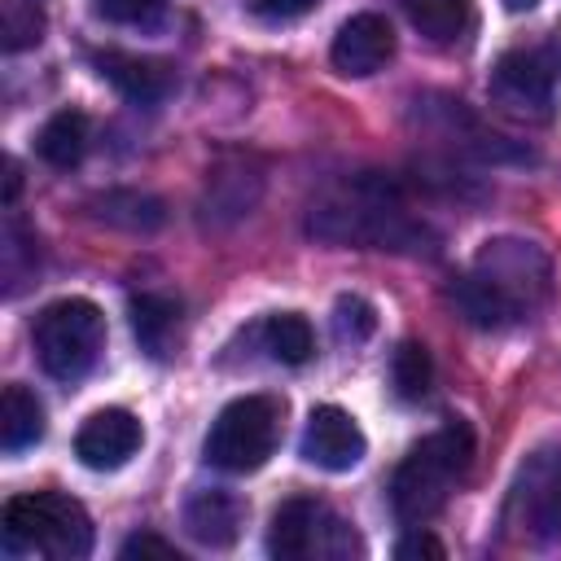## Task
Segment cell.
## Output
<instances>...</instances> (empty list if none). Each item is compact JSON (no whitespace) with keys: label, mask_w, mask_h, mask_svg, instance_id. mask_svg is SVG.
I'll use <instances>...</instances> for the list:
<instances>
[{"label":"cell","mask_w":561,"mask_h":561,"mask_svg":"<svg viewBox=\"0 0 561 561\" xmlns=\"http://www.w3.org/2000/svg\"><path fill=\"white\" fill-rule=\"evenodd\" d=\"M473 465V430L469 421H443L430 438H421L394 469L390 482V508L403 526H425L434 513H443V504L451 500V491L460 486V478Z\"/></svg>","instance_id":"6da1fadb"},{"label":"cell","mask_w":561,"mask_h":561,"mask_svg":"<svg viewBox=\"0 0 561 561\" xmlns=\"http://www.w3.org/2000/svg\"><path fill=\"white\" fill-rule=\"evenodd\" d=\"M320 241L333 245H364V250H430V228L421 219H408L386 193L359 184L351 197L320 202L307 224Z\"/></svg>","instance_id":"7a4b0ae2"},{"label":"cell","mask_w":561,"mask_h":561,"mask_svg":"<svg viewBox=\"0 0 561 561\" xmlns=\"http://www.w3.org/2000/svg\"><path fill=\"white\" fill-rule=\"evenodd\" d=\"M4 548L75 561L92 552V517L61 491H31L4 504Z\"/></svg>","instance_id":"3957f363"},{"label":"cell","mask_w":561,"mask_h":561,"mask_svg":"<svg viewBox=\"0 0 561 561\" xmlns=\"http://www.w3.org/2000/svg\"><path fill=\"white\" fill-rule=\"evenodd\" d=\"M105 342V316L88 298H57L35 316V355L48 377L79 381Z\"/></svg>","instance_id":"277c9868"},{"label":"cell","mask_w":561,"mask_h":561,"mask_svg":"<svg viewBox=\"0 0 561 561\" xmlns=\"http://www.w3.org/2000/svg\"><path fill=\"white\" fill-rule=\"evenodd\" d=\"M280 438V403L267 394L232 399L206 434V460L224 473H250L259 469Z\"/></svg>","instance_id":"5b68a950"},{"label":"cell","mask_w":561,"mask_h":561,"mask_svg":"<svg viewBox=\"0 0 561 561\" xmlns=\"http://www.w3.org/2000/svg\"><path fill=\"white\" fill-rule=\"evenodd\" d=\"M267 552L280 561H307V557H346L359 552V539L346 522H337L320 500L294 495L272 513Z\"/></svg>","instance_id":"8992f818"},{"label":"cell","mask_w":561,"mask_h":561,"mask_svg":"<svg viewBox=\"0 0 561 561\" xmlns=\"http://www.w3.org/2000/svg\"><path fill=\"white\" fill-rule=\"evenodd\" d=\"M557 75H561L557 53H548V48H513V53H504L495 61L491 88L517 114H548L552 92H557Z\"/></svg>","instance_id":"52a82bcc"},{"label":"cell","mask_w":561,"mask_h":561,"mask_svg":"<svg viewBox=\"0 0 561 561\" xmlns=\"http://www.w3.org/2000/svg\"><path fill=\"white\" fill-rule=\"evenodd\" d=\"M473 272L482 280H491L517 311L530 307L535 298H543V289H548V259L530 241H486L478 250Z\"/></svg>","instance_id":"ba28073f"},{"label":"cell","mask_w":561,"mask_h":561,"mask_svg":"<svg viewBox=\"0 0 561 561\" xmlns=\"http://www.w3.org/2000/svg\"><path fill=\"white\" fill-rule=\"evenodd\" d=\"M298 451H302L307 465H316L324 473H346V469H355L364 460L368 443H364V430L355 425L351 412H342L337 403H320L307 416Z\"/></svg>","instance_id":"9c48e42d"},{"label":"cell","mask_w":561,"mask_h":561,"mask_svg":"<svg viewBox=\"0 0 561 561\" xmlns=\"http://www.w3.org/2000/svg\"><path fill=\"white\" fill-rule=\"evenodd\" d=\"M145 443V430L140 421L127 412V408H105V412H92L79 434H75V456L96 469V473H110V469H123Z\"/></svg>","instance_id":"30bf717a"},{"label":"cell","mask_w":561,"mask_h":561,"mask_svg":"<svg viewBox=\"0 0 561 561\" xmlns=\"http://www.w3.org/2000/svg\"><path fill=\"white\" fill-rule=\"evenodd\" d=\"M394 57V31L381 13H355L337 26L333 35V48H329V61L337 75H351V79H364V75H377L386 61Z\"/></svg>","instance_id":"8fae6325"},{"label":"cell","mask_w":561,"mask_h":561,"mask_svg":"<svg viewBox=\"0 0 561 561\" xmlns=\"http://www.w3.org/2000/svg\"><path fill=\"white\" fill-rule=\"evenodd\" d=\"M96 70L136 105H153V101H162L171 92V70L162 61H153V57H136V53L110 48V53H96Z\"/></svg>","instance_id":"7c38bea8"},{"label":"cell","mask_w":561,"mask_h":561,"mask_svg":"<svg viewBox=\"0 0 561 561\" xmlns=\"http://www.w3.org/2000/svg\"><path fill=\"white\" fill-rule=\"evenodd\" d=\"M241 517H245V504L232 491H197L184 504V530L202 548H228L241 535Z\"/></svg>","instance_id":"4fadbf2b"},{"label":"cell","mask_w":561,"mask_h":561,"mask_svg":"<svg viewBox=\"0 0 561 561\" xmlns=\"http://www.w3.org/2000/svg\"><path fill=\"white\" fill-rule=\"evenodd\" d=\"M127 311H131V333H136V342H140L153 359L171 355V342H175V329H180V302L167 298V294H140V298H131Z\"/></svg>","instance_id":"5bb4252c"},{"label":"cell","mask_w":561,"mask_h":561,"mask_svg":"<svg viewBox=\"0 0 561 561\" xmlns=\"http://www.w3.org/2000/svg\"><path fill=\"white\" fill-rule=\"evenodd\" d=\"M44 438V403L26 386H4L0 394V447L26 451Z\"/></svg>","instance_id":"9a60e30c"},{"label":"cell","mask_w":561,"mask_h":561,"mask_svg":"<svg viewBox=\"0 0 561 561\" xmlns=\"http://www.w3.org/2000/svg\"><path fill=\"white\" fill-rule=\"evenodd\" d=\"M451 298H456V307L465 311V320L478 324V329H504V324H513V320L522 316V311H517L491 280H482L478 272L460 276V280L451 285Z\"/></svg>","instance_id":"2e32d148"},{"label":"cell","mask_w":561,"mask_h":561,"mask_svg":"<svg viewBox=\"0 0 561 561\" xmlns=\"http://www.w3.org/2000/svg\"><path fill=\"white\" fill-rule=\"evenodd\" d=\"M92 215L105 219L110 228H127V232H153L167 219L162 202L149 197V193H136V188H114V193L96 197L92 202Z\"/></svg>","instance_id":"e0dca14e"},{"label":"cell","mask_w":561,"mask_h":561,"mask_svg":"<svg viewBox=\"0 0 561 561\" xmlns=\"http://www.w3.org/2000/svg\"><path fill=\"white\" fill-rule=\"evenodd\" d=\"M403 13L434 44L460 39L469 31V22H473V4L469 0H403Z\"/></svg>","instance_id":"ac0fdd59"},{"label":"cell","mask_w":561,"mask_h":561,"mask_svg":"<svg viewBox=\"0 0 561 561\" xmlns=\"http://www.w3.org/2000/svg\"><path fill=\"white\" fill-rule=\"evenodd\" d=\"M39 158L48 162V167H61V171H70V167H79V158H83V149H88V118L79 114V110H61V114H53L44 127H39Z\"/></svg>","instance_id":"d6986e66"},{"label":"cell","mask_w":561,"mask_h":561,"mask_svg":"<svg viewBox=\"0 0 561 561\" xmlns=\"http://www.w3.org/2000/svg\"><path fill=\"white\" fill-rule=\"evenodd\" d=\"M390 381H394V394L403 403H416L430 394L434 386V359L421 342H399L394 355H390Z\"/></svg>","instance_id":"ffe728a7"},{"label":"cell","mask_w":561,"mask_h":561,"mask_svg":"<svg viewBox=\"0 0 561 561\" xmlns=\"http://www.w3.org/2000/svg\"><path fill=\"white\" fill-rule=\"evenodd\" d=\"M263 337H267V351L272 359L280 364H307L311 351H316V337H311V324L298 316V311H280L263 324Z\"/></svg>","instance_id":"44dd1931"},{"label":"cell","mask_w":561,"mask_h":561,"mask_svg":"<svg viewBox=\"0 0 561 561\" xmlns=\"http://www.w3.org/2000/svg\"><path fill=\"white\" fill-rule=\"evenodd\" d=\"M0 44L4 53H22L31 44H39L44 35V13L31 4V0H4V13H0Z\"/></svg>","instance_id":"7402d4cb"},{"label":"cell","mask_w":561,"mask_h":561,"mask_svg":"<svg viewBox=\"0 0 561 561\" xmlns=\"http://www.w3.org/2000/svg\"><path fill=\"white\" fill-rule=\"evenodd\" d=\"M333 324H337V333H342V337L364 342V337L377 329V316H373V307H368L359 294H342V298H337V307H333Z\"/></svg>","instance_id":"603a6c76"},{"label":"cell","mask_w":561,"mask_h":561,"mask_svg":"<svg viewBox=\"0 0 561 561\" xmlns=\"http://www.w3.org/2000/svg\"><path fill=\"white\" fill-rule=\"evenodd\" d=\"M167 0H96V13L123 26H149L162 13Z\"/></svg>","instance_id":"cb8c5ba5"},{"label":"cell","mask_w":561,"mask_h":561,"mask_svg":"<svg viewBox=\"0 0 561 561\" xmlns=\"http://www.w3.org/2000/svg\"><path fill=\"white\" fill-rule=\"evenodd\" d=\"M118 557L123 561H145V557H158V561H180V552H175V543H167L162 535H149V530H140V535H131L123 548H118Z\"/></svg>","instance_id":"d4e9b609"},{"label":"cell","mask_w":561,"mask_h":561,"mask_svg":"<svg viewBox=\"0 0 561 561\" xmlns=\"http://www.w3.org/2000/svg\"><path fill=\"white\" fill-rule=\"evenodd\" d=\"M443 552H447V548H443V543H438L430 530H421V526L394 543V557H399V561H412V557H430V561H443Z\"/></svg>","instance_id":"484cf974"},{"label":"cell","mask_w":561,"mask_h":561,"mask_svg":"<svg viewBox=\"0 0 561 561\" xmlns=\"http://www.w3.org/2000/svg\"><path fill=\"white\" fill-rule=\"evenodd\" d=\"M250 4H254V13L267 18V22H289V18L311 13L320 0H250Z\"/></svg>","instance_id":"4316f807"},{"label":"cell","mask_w":561,"mask_h":561,"mask_svg":"<svg viewBox=\"0 0 561 561\" xmlns=\"http://www.w3.org/2000/svg\"><path fill=\"white\" fill-rule=\"evenodd\" d=\"M539 0H504V9H513V13H522V9H535Z\"/></svg>","instance_id":"83f0119b"}]
</instances>
